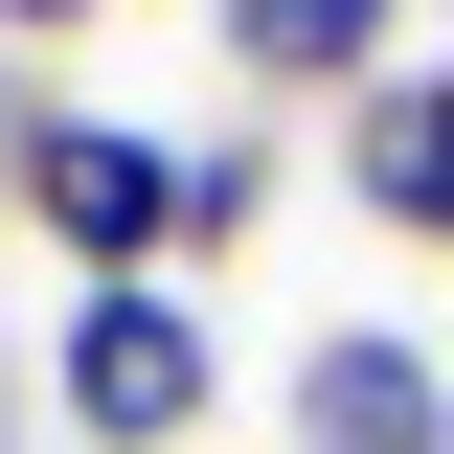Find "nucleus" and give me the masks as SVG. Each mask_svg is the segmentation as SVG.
<instances>
[{"mask_svg":"<svg viewBox=\"0 0 454 454\" xmlns=\"http://www.w3.org/2000/svg\"><path fill=\"white\" fill-rule=\"evenodd\" d=\"M46 409H68V454H205V409H227L205 295H182V273H91L46 318Z\"/></svg>","mask_w":454,"mask_h":454,"instance_id":"f257e3e1","label":"nucleus"},{"mask_svg":"<svg viewBox=\"0 0 454 454\" xmlns=\"http://www.w3.org/2000/svg\"><path fill=\"white\" fill-rule=\"evenodd\" d=\"M295 454H454V364L409 318H318L295 340Z\"/></svg>","mask_w":454,"mask_h":454,"instance_id":"f03ea898","label":"nucleus"},{"mask_svg":"<svg viewBox=\"0 0 454 454\" xmlns=\"http://www.w3.org/2000/svg\"><path fill=\"white\" fill-rule=\"evenodd\" d=\"M340 205L387 227V250H454V46H409L387 91L340 114Z\"/></svg>","mask_w":454,"mask_h":454,"instance_id":"7ed1b4c3","label":"nucleus"},{"mask_svg":"<svg viewBox=\"0 0 454 454\" xmlns=\"http://www.w3.org/2000/svg\"><path fill=\"white\" fill-rule=\"evenodd\" d=\"M227 68L250 91H318V114H364L409 68V0H227Z\"/></svg>","mask_w":454,"mask_h":454,"instance_id":"20e7f679","label":"nucleus"},{"mask_svg":"<svg viewBox=\"0 0 454 454\" xmlns=\"http://www.w3.org/2000/svg\"><path fill=\"white\" fill-rule=\"evenodd\" d=\"M250 205H273V160H250V137H182V273L250 250Z\"/></svg>","mask_w":454,"mask_h":454,"instance_id":"39448f33","label":"nucleus"},{"mask_svg":"<svg viewBox=\"0 0 454 454\" xmlns=\"http://www.w3.org/2000/svg\"><path fill=\"white\" fill-rule=\"evenodd\" d=\"M68 23H114V0H0V46H68Z\"/></svg>","mask_w":454,"mask_h":454,"instance_id":"423d86ee","label":"nucleus"},{"mask_svg":"<svg viewBox=\"0 0 454 454\" xmlns=\"http://www.w3.org/2000/svg\"><path fill=\"white\" fill-rule=\"evenodd\" d=\"M432 23H454V0H432Z\"/></svg>","mask_w":454,"mask_h":454,"instance_id":"0eeeda50","label":"nucleus"},{"mask_svg":"<svg viewBox=\"0 0 454 454\" xmlns=\"http://www.w3.org/2000/svg\"><path fill=\"white\" fill-rule=\"evenodd\" d=\"M23 454H46V432H23Z\"/></svg>","mask_w":454,"mask_h":454,"instance_id":"6e6552de","label":"nucleus"}]
</instances>
